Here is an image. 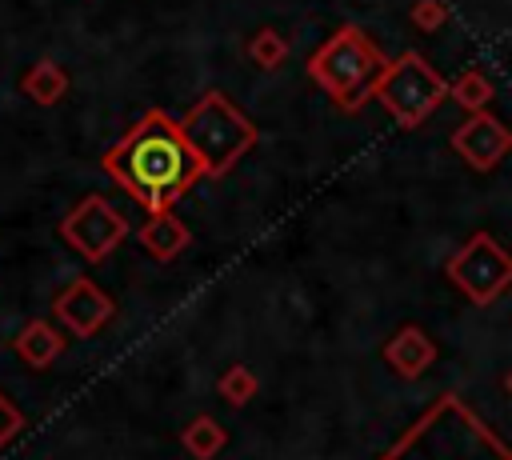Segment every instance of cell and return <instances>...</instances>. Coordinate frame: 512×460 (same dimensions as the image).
<instances>
[{"label":"cell","instance_id":"cell-14","mask_svg":"<svg viewBox=\"0 0 512 460\" xmlns=\"http://www.w3.org/2000/svg\"><path fill=\"white\" fill-rule=\"evenodd\" d=\"M180 444H184V452H188L192 460H212V456H220V448L228 444V432H224L212 416H196L192 424H184Z\"/></svg>","mask_w":512,"mask_h":460},{"label":"cell","instance_id":"cell-9","mask_svg":"<svg viewBox=\"0 0 512 460\" xmlns=\"http://www.w3.org/2000/svg\"><path fill=\"white\" fill-rule=\"evenodd\" d=\"M444 444H448V416H444V400H440L384 460H480V448H468L460 456Z\"/></svg>","mask_w":512,"mask_h":460},{"label":"cell","instance_id":"cell-16","mask_svg":"<svg viewBox=\"0 0 512 460\" xmlns=\"http://www.w3.org/2000/svg\"><path fill=\"white\" fill-rule=\"evenodd\" d=\"M256 388H260V380H256V372H252V368H244V364H232V368L220 376V384H216V392H220L232 408L248 404V400L256 396Z\"/></svg>","mask_w":512,"mask_h":460},{"label":"cell","instance_id":"cell-1","mask_svg":"<svg viewBox=\"0 0 512 460\" xmlns=\"http://www.w3.org/2000/svg\"><path fill=\"white\" fill-rule=\"evenodd\" d=\"M104 172L120 188H128L148 212L172 208L200 176H208L184 128L160 108L144 112V120L104 152Z\"/></svg>","mask_w":512,"mask_h":460},{"label":"cell","instance_id":"cell-11","mask_svg":"<svg viewBox=\"0 0 512 460\" xmlns=\"http://www.w3.org/2000/svg\"><path fill=\"white\" fill-rule=\"evenodd\" d=\"M188 240H192V232H188V224L180 216H172V208L152 212V220L140 228V244L156 260H176L188 248Z\"/></svg>","mask_w":512,"mask_h":460},{"label":"cell","instance_id":"cell-10","mask_svg":"<svg viewBox=\"0 0 512 460\" xmlns=\"http://www.w3.org/2000/svg\"><path fill=\"white\" fill-rule=\"evenodd\" d=\"M384 360H388L404 380H416V376L436 360V344H432L416 324H408V328H400V332L384 344Z\"/></svg>","mask_w":512,"mask_h":460},{"label":"cell","instance_id":"cell-15","mask_svg":"<svg viewBox=\"0 0 512 460\" xmlns=\"http://www.w3.org/2000/svg\"><path fill=\"white\" fill-rule=\"evenodd\" d=\"M492 80L484 76V72H476V68H468V72H460L452 84H448V96L464 108V112H484L488 108V100H492Z\"/></svg>","mask_w":512,"mask_h":460},{"label":"cell","instance_id":"cell-8","mask_svg":"<svg viewBox=\"0 0 512 460\" xmlns=\"http://www.w3.org/2000/svg\"><path fill=\"white\" fill-rule=\"evenodd\" d=\"M52 316L72 332V336H96L108 316H112V296L88 280V276H76L56 300H52Z\"/></svg>","mask_w":512,"mask_h":460},{"label":"cell","instance_id":"cell-17","mask_svg":"<svg viewBox=\"0 0 512 460\" xmlns=\"http://www.w3.org/2000/svg\"><path fill=\"white\" fill-rule=\"evenodd\" d=\"M248 56H252V64H260V68H280L284 56H288V40H284L276 28H260V32L248 40Z\"/></svg>","mask_w":512,"mask_h":460},{"label":"cell","instance_id":"cell-5","mask_svg":"<svg viewBox=\"0 0 512 460\" xmlns=\"http://www.w3.org/2000/svg\"><path fill=\"white\" fill-rule=\"evenodd\" d=\"M448 280L472 300V304H488L496 300L508 284H512V256L488 236V232H476L448 264H444Z\"/></svg>","mask_w":512,"mask_h":460},{"label":"cell","instance_id":"cell-2","mask_svg":"<svg viewBox=\"0 0 512 460\" xmlns=\"http://www.w3.org/2000/svg\"><path fill=\"white\" fill-rule=\"evenodd\" d=\"M384 68H388L384 52L352 24L328 36L308 60V76L348 112H356L376 92V80L384 76Z\"/></svg>","mask_w":512,"mask_h":460},{"label":"cell","instance_id":"cell-3","mask_svg":"<svg viewBox=\"0 0 512 460\" xmlns=\"http://www.w3.org/2000/svg\"><path fill=\"white\" fill-rule=\"evenodd\" d=\"M188 144L196 148L200 164L208 176H224L252 144H256V124L224 96V92H208L200 96L188 116L180 120Z\"/></svg>","mask_w":512,"mask_h":460},{"label":"cell","instance_id":"cell-12","mask_svg":"<svg viewBox=\"0 0 512 460\" xmlns=\"http://www.w3.org/2000/svg\"><path fill=\"white\" fill-rule=\"evenodd\" d=\"M12 348H16V356H20L24 364L48 368V364L64 352V340H60V332H56L48 320H32V324H24V328L16 332Z\"/></svg>","mask_w":512,"mask_h":460},{"label":"cell","instance_id":"cell-18","mask_svg":"<svg viewBox=\"0 0 512 460\" xmlns=\"http://www.w3.org/2000/svg\"><path fill=\"white\" fill-rule=\"evenodd\" d=\"M408 16H412V24H416L420 32H436V28L448 24V4H444V0H412Z\"/></svg>","mask_w":512,"mask_h":460},{"label":"cell","instance_id":"cell-4","mask_svg":"<svg viewBox=\"0 0 512 460\" xmlns=\"http://www.w3.org/2000/svg\"><path fill=\"white\" fill-rule=\"evenodd\" d=\"M372 96L392 112V120L400 128H420L440 108V100L448 96V84L420 52H404V56L388 60Z\"/></svg>","mask_w":512,"mask_h":460},{"label":"cell","instance_id":"cell-6","mask_svg":"<svg viewBox=\"0 0 512 460\" xmlns=\"http://www.w3.org/2000/svg\"><path fill=\"white\" fill-rule=\"evenodd\" d=\"M64 244H72L84 260H104L124 236H128V220L104 200V196H84L60 224Z\"/></svg>","mask_w":512,"mask_h":460},{"label":"cell","instance_id":"cell-20","mask_svg":"<svg viewBox=\"0 0 512 460\" xmlns=\"http://www.w3.org/2000/svg\"><path fill=\"white\" fill-rule=\"evenodd\" d=\"M504 384H508V392H512V372H508V380H504Z\"/></svg>","mask_w":512,"mask_h":460},{"label":"cell","instance_id":"cell-13","mask_svg":"<svg viewBox=\"0 0 512 460\" xmlns=\"http://www.w3.org/2000/svg\"><path fill=\"white\" fill-rule=\"evenodd\" d=\"M20 88H24L28 100H36V104L48 108V104L64 100V92H68V72H64L56 60H36V64L24 72Z\"/></svg>","mask_w":512,"mask_h":460},{"label":"cell","instance_id":"cell-19","mask_svg":"<svg viewBox=\"0 0 512 460\" xmlns=\"http://www.w3.org/2000/svg\"><path fill=\"white\" fill-rule=\"evenodd\" d=\"M20 428H24V416H20V408H16V404H12V400L0 392V448H4V444H8V440L20 432Z\"/></svg>","mask_w":512,"mask_h":460},{"label":"cell","instance_id":"cell-7","mask_svg":"<svg viewBox=\"0 0 512 460\" xmlns=\"http://www.w3.org/2000/svg\"><path fill=\"white\" fill-rule=\"evenodd\" d=\"M452 148L464 164H472L476 172H492L508 152H512V128L504 120H496L492 112H472L456 132H452Z\"/></svg>","mask_w":512,"mask_h":460}]
</instances>
